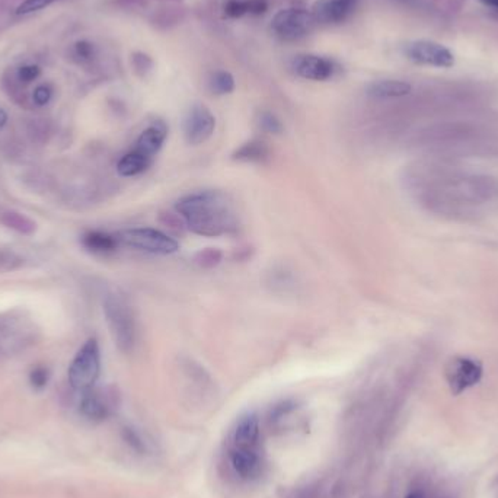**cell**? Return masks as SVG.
Here are the masks:
<instances>
[{"instance_id": "obj_1", "label": "cell", "mask_w": 498, "mask_h": 498, "mask_svg": "<svg viewBox=\"0 0 498 498\" xmlns=\"http://www.w3.org/2000/svg\"><path fill=\"white\" fill-rule=\"evenodd\" d=\"M408 187L428 213L455 222H477L498 213V178L463 170L442 159L416 165Z\"/></svg>"}, {"instance_id": "obj_2", "label": "cell", "mask_w": 498, "mask_h": 498, "mask_svg": "<svg viewBox=\"0 0 498 498\" xmlns=\"http://www.w3.org/2000/svg\"><path fill=\"white\" fill-rule=\"evenodd\" d=\"M177 212L190 230L200 237H222L239 229L238 215L229 197L220 191H200L178 200Z\"/></svg>"}, {"instance_id": "obj_3", "label": "cell", "mask_w": 498, "mask_h": 498, "mask_svg": "<svg viewBox=\"0 0 498 498\" xmlns=\"http://www.w3.org/2000/svg\"><path fill=\"white\" fill-rule=\"evenodd\" d=\"M420 144L440 159L498 153V141L470 126H440L424 133Z\"/></svg>"}, {"instance_id": "obj_4", "label": "cell", "mask_w": 498, "mask_h": 498, "mask_svg": "<svg viewBox=\"0 0 498 498\" xmlns=\"http://www.w3.org/2000/svg\"><path fill=\"white\" fill-rule=\"evenodd\" d=\"M104 313L117 348L123 353H130L137 340L136 319L130 305L119 295H107Z\"/></svg>"}, {"instance_id": "obj_5", "label": "cell", "mask_w": 498, "mask_h": 498, "mask_svg": "<svg viewBox=\"0 0 498 498\" xmlns=\"http://www.w3.org/2000/svg\"><path fill=\"white\" fill-rule=\"evenodd\" d=\"M101 372V351L95 338L87 340L69 366V384L75 391L87 392L94 388Z\"/></svg>"}, {"instance_id": "obj_6", "label": "cell", "mask_w": 498, "mask_h": 498, "mask_svg": "<svg viewBox=\"0 0 498 498\" xmlns=\"http://www.w3.org/2000/svg\"><path fill=\"white\" fill-rule=\"evenodd\" d=\"M316 25L318 22L315 21L312 12L302 8L281 9L271 21L273 33L280 40L287 43L299 41L310 36L315 31Z\"/></svg>"}, {"instance_id": "obj_7", "label": "cell", "mask_w": 498, "mask_h": 498, "mask_svg": "<svg viewBox=\"0 0 498 498\" xmlns=\"http://www.w3.org/2000/svg\"><path fill=\"white\" fill-rule=\"evenodd\" d=\"M117 239L126 247L158 255H170L180 249L178 242L173 238L151 227L126 229L117 235Z\"/></svg>"}, {"instance_id": "obj_8", "label": "cell", "mask_w": 498, "mask_h": 498, "mask_svg": "<svg viewBox=\"0 0 498 498\" xmlns=\"http://www.w3.org/2000/svg\"><path fill=\"white\" fill-rule=\"evenodd\" d=\"M404 54L416 65L449 69L455 65L453 53L438 43L428 40L409 41L404 45Z\"/></svg>"}, {"instance_id": "obj_9", "label": "cell", "mask_w": 498, "mask_h": 498, "mask_svg": "<svg viewBox=\"0 0 498 498\" xmlns=\"http://www.w3.org/2000/svg\"><path fill=\"white\" fill-rule=\"evenodd\" d=\"M216 130V117L204 104H194L184 119V136L185 140L198 146L206 143Z\"/></svg>"}, {"instance_id": "obj_10", "label": "cell", "mask_w": 498, "mask_h": 498, "mask_svg": "<svg viewBox=\"0 0 498 498\" xmlns=\"http://www.w3.org/2000/svg\"><path fill=\"white\" fill-rule=\"evenodd\" d=\"M290 66L299 77L313 82H327L332 79L340 69L332 58L319 54H298L293 57Z\"/></svg>"}, {"instance_id": "obj_11", "label": "cell", "mask_w": 498, "mask_h": 498, "mask_svg": "<svg viewBox=\"0 0 498 498\" xmlns=\"http://www.w3.org/2000/svg\"><path fill=\"white\" fill-rule=\"evenodd\" d=\"M482 377V366L470 357H455L446 369V379L455 395L475 386Z\"/></svg>"}, {"instance_id": "obj_12", "label": "cell", "mask_w": 498, "mask_h": 498, "mask_svg": "<svg viewBox=\"0 0 498 498\" xmlns=\"http://www.w3.org/2000/svg\"><path fill=\"white\" fill-rule=\"evenodd\" d=\"M359 0H318L312 6V15L318 25H338L354 13Z\"/></svg>"}, {"instance_id": "obj_13", "label": "cell", "mask_w": 498, "mask_h": 498, "mask_svg": "<svg viewBox=\"0 0 498 498\" xmlns=\"http://www.w3.org/2000/svg\"><path fill=\"white\" fill-rule=\"evenodd\" d=\"M168 137V127L162 120H155L148 129H144L136 141V148L139 153L144 155L153 161L159 153L162 146Z\"/></svg>"}, {"instance_id": "obj_14", "label": "cell", "mask_w": 498, "mask_h": 498, "mask_svg": "<svg viewBox=\"0 0 498 498\" xmlns=\"http://www.w3.org/2000/svg\"><path fill=\"white\" fill-rule=\"evenodd\" d=\"M413 86L405 80L380 79L367 85L366 94L374 99H392L402 98L411 94Z\"/></svg>"}, {"instance_id": "obj_15", "label": "cell", "mask_w": 498, "mask_h": 498, "mask_svg": "<svg viewBox=\"0 0 498 498\" xmlns=\"http://www.w3.org/2000/svg\"><path fill=\"white\" fill-rule=\"evenodd\" d=\"M259 437V423L254 413H248L242 416L237 424L235 433H233V440H235L238 448L252 449L258 442Z\"/></svg>"}, {"instance_id": "obj_16", "label": "cell", "mask_w": 498, "mask_h": 498, "mask_svg": "<svg viewBox=\"0 0 498 498\" xmlns=\"http://www.w3.org/2000/svg\"><path fill=\"white\" fill-rule=\"evenodd\" d=\"M232 465L233 470L244 480L256 477L261 467L259 456L256 455V452L254 449L244 448H238L237 450L232 452Z\"/></svg>"}, {"instance_id": "obj_17", "label": "cell", "mask_w": 498, "mask_h": 498, "mask_svg": "<svg viewBox=\"0 0 498 498\" xmlns=\"http://www.w3.org/2000/svg\"><path fill=\"white\" fill-rule=\"evenodd\" d=\"M79 409L80 414L91 421H102L109 414V405L107 399L99 392H94L92 389L83 392Z\"/></svg>"}, {"instance_id": "obj_18", "label": "cell", "mask_w": 498, "mask_h": 498, "mask_svg": "<svg viewBox=\"0 0 498 498\" xmlns=\"http://www.w3.org/2000/svg\"><path fill=\"white\" fill-rule=\"evenodd\" d=\"M270 158V151L267 144L261 140H251L242 144L239 149L232 155L233 161L249 162V163H264Z\"/></svg>"}, {"instance_id": "obj_19", "label": "cell", "mask_w": 498, "mask_h": 498, "mask_svg": "<svg viewBox=\"0 0 498 498\" xmlns=\"http://www.w3.org/2000/svg\"><path fill=\"white\" fill-rule=\"evenodd\" d=\"M0 223L25 237H31L37 232V223L31 217L15 210H6L0 213Z\"/></svg>"}, {"instance_id": "obj_20", "label": "cell", "mask_w": 498, "mask_h": 498, "mask_svg": "<svg viewBox=\"0 0 498 498\" xmlns=\"http://www.w3.org/2000/svg\"><path fill=\"white\" fill-rule=\"evenodd\" d=\"M152 159L146 158L144 155L139 153L137 151H131L129 153H126L119 163H117V172H119L121 177H136V175L143 173L146 169H148L152 165Z\"/></svg>"}, {"instance_id": "obj_21", "label": "cell", "mask_w": 498, "mask_h": 498, "mask_svg": "<svg viewBox=\"0 0 498 498\" xmlns=\"http://www.w3.org/2000/svg\"><path fill=\"white\" fill-rule=\"evenodd\" d=\"M185 18V9L180 6H163L156 9L151 16V23L161 31H166L180 25Z\"/></svg>"}, {"instance_id": "obj_22", "label": "cell", "mask_w": 498, "mask_h": 498, "mask_svg": "<svg viewBox=\"0 0 498 498\" xmlns=\"http://www.w3.org/2000/svg\"><path fill=\"white\" fill-rule=\"evenodd\" d=\"M119 239L117 237L109 235V233L105 232H99V230H94V232H87L86 235L83 237V245L92 251V252H98V254H108L117 249L119 247Z\"/></svg>"}, {"instance_id": "obj_23", "label": "cell", "mask_w": 498, "mask_h": 498, "mask_svg": "<svg viewBox=\"0 0 498 498\" xmlns=\"http://www.w3.org/2000/svg\"><path fill=\"white\" fill-rule=\"evenodd\" d=\"M235 77L227 70H217L209 79V90L215 95H229L235 91Z\"/></svg>"}, {"instance_id": "obj_24", "label": "cell", "mask_w": 498, "mask_h": 498, "mask_svg": "<svg viewBox=\"0 0 498 498\" xmlns=\"http://www.w3.org/2000/svg\"><path fill=\"white\" fill-rule=\"evenodd\" d=\"M222 258H223L222 251H219L216 248H206V249L198 251L194 255V262H195V266H198L200 269L210 270V269H215L219 266V264L222 262Z\"/></svg>"}, {"instance_id": "obj_25", "label": "cell", "mask_w": 498, "mask_h": 498, "mask_svg": "<svg viewBox=\"0 0 498 498\" xmlns=\"http://www.w3.org/2000/svg\"><path fill=\"white\" fill-rule=\"evenodd\" d=\"M258 126L269 134H281L284 130L281 120L271 111H261L258 114Z\"/></svg>"}, {"instance_id": "obj_26", "label": "cell", "mask_w": 498, "mask_h": 498, "mask_svg": "<svg viewBox=\"0 0 498 498\" xmlns=\"http://www.w3.org/2000/svg\"><path fill=\"white\" fill-rule=\"evenodd\" d=\"M131 66L139 77H146L149 73H152L155 67V60L149 54L143 51H136L131 54Z\"/></svg>"}, {"instance_id": "obj_27", "label": "cell", "mask_w": 498, "mask_h": 498, "mask_svg": "<svg viewBox=\"0 0 498 498\" xmlns=\"http://www.w3.org/2000/svg\"><path fill=\"white\" fill-rule=\"evenodd\" d=\"M223 12L232 19L249 15V0H227L223 6Z\"/></svg>"}, {"instance_id": "obj_28", "label": "cell", "mask_w": 498, "mask_h": 498, "mask_svg": "<svg viewBox=\"0 0 498 498\" xmlns=\"http://www.w3.org/2000/svg\"><path fill=\"white\" fill-rule=\"evenodd\" d=\"M48 380H50V372L43 366L33 369L31 373H29V384H31V386L37 391L44 389L48 385Z\"/></svg>"}, {"instance_id": "obj_29", "label": "cell", "mask_w": 498, "mask_h": 498, "mask_svg": "<svg viewBox=\"0 0 498 498\" xmlns=\"http://www.w3.org/2000/svg\"><path fill=\"white\" fill-rule=\"evenodd\" d=\"M53 2H55V0H25L23 4H21L16 9V13L18 15H28V13H33V12H37L48 5H51Z\"/></svg>"}, {"instance_id": "obj_30", "label": "cell", "mask_w": 498, "mask_h": 498, "mask_svg": "<svg viewBox=\"0 0 498 498\" xmlns=\"http://www.w3.org/2000/svg\"><path fill=\"white\" fill-rule=\"evenodd\" d=\"M295 408H296V402H295V401H291V399L281 401V402H278L277 405L273 406L271 413H270V420H271V421H278V420L283 418L284 416L290 414Z\"/></svg>"}, {"instance_id": "obj_31", "label": "cell", "mask_w": 498, "mask_h": 498, "mask_svg": "<svg viewBox=\"0 0 498 498\" xmlns=\"http://www.w3.org/2000/svg\"><path fill=\"white\" fill-rule=\"evenodd\" d=\"M75 54L82 62H90L95 57V47L90 41H79L75 45Z\"/></svg>"}, {"instance_id": "obj_32", "label": "cell", "mask_w": 498, "mask_h": 498, "mask_svg": "<svg viewBox=\"0 0 498 498\" xmlns=\"http://www.w3.org/2000/svg\"><path fill=\"white\" fill-rule=\"evenodd\" d=\"M123 438L126 440V443L133 448L136 452H143L144 450V443L143 440L140 438V435L136 433V430L130 428V427H126L123 428Z\"/></svg>"}, {"instance_id": "obj_33", "label": "cell", "mask_w": 498, "mask_h": 498, "mask_svg": "<svg viewBox=\"0 0 498 498\" xmlns=\"http://www.w3.org/2000/svg\"><path fill=\"white\" fill-rule=\"evenodd\" d=\"M51 95H53V91H51L50 86L40 85L38 87H36V91L33 94V99L38 107H44L50 102Z\"/></svg>"}, {"instance_id": "obj_34", "label": "cell", "mask_w": 498, "mask_h": 498, "mask_svg": "<svg viewBox=\"0 0 498 498\" xmlns=\"http://www.w3.org/2000/svg\"><path fill=\"white\" fill-rule=\"evenodd\" d=\"M18 76L22 82H33L36 80L38 76H40V67L38 66H34V65H29V66H23L19 69L18 72Z\"/></svg>"}, {"instance_id": "obj_35", "label": "cell", "mask_w": 498, "mask_h": 498, "mask_svg": "<svg viewBox=\"0 0 498 498\" xmlns=\"http://www.w3.org/2000/svg\"><path fill=\"white\" fill-rule=\"evenodd\" d=\"M8 123V114L5 109L0 108V129H4Z\"/></svg>"}, {"instance_id": "obj_36", "label": "cell", "mask_w": 498, "mask_h": 498, "mask_svg": "<svg viewBox=\"0 0 498 498\" xmlns=\"http://www.w3.org/2000/svg\"><path fill=\"white\" fill-rule=\"evenodd\" d=\"M480 2H482L484 5H488L491 8L498 9V0H480Z\"/></svg>"}, {"instance_id": "obj_37", "label": "cell", "mask_w": 498, "mask_h": 498, "mask_svg": "<svg viewBox=\"0 0 498 498\" xmlns=\"http://www.w3.org/2000/svg\"><path fill=\"white\" fill-rule=\"evenodd\" d=\"M405 498H424V494L421 491H413L409 492Z\"/></svg>"}, {"instance_id": "obj_38", "label": "cell", "mask_w": 498, "mask_h": 498, "mask_svg": "<svg viewBox=\"0 0 498 498\" xmlns=\"http://www.w3.org/2000/svg\"><path fill=\"white\" fill-rule=\"evenodd\" d=\"M165 2H183V0H165Z\"/></svg>"}]
</instances>
